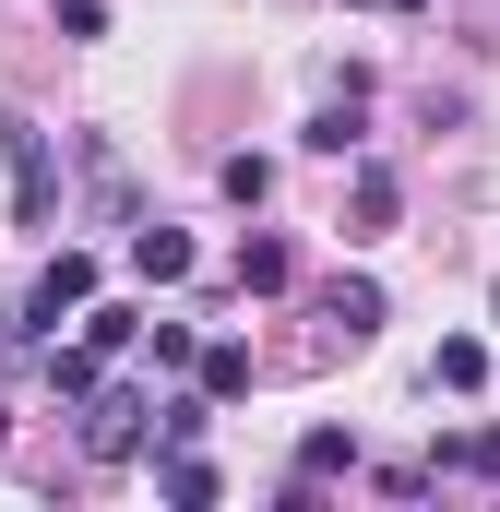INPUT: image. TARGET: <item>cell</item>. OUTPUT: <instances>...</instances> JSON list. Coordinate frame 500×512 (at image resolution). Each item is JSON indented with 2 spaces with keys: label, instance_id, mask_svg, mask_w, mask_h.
<instances>
[{
  "label": "cell",
  "instance_id": "6da1fadb",
  "mask_svg": "<svg viewBox=\"0 0 500 512\" xmlns=\"http://www.w3.org/2000/svg\"><path fill=\"white\" fill-rule=\"evenodd\" d=\"M143 429H155V393H143V382H96V393H84V453H96V465H131Z\"/></svg>",
  "mask_w": 500,
  "mask_h": 512
},
{
  "label": "cell",
  "instance_id": "7a4b0ae2",
  "mask_svg": "<svg viewBox=\"0 0 500 512\" xmlns=\"http://www.w3.org/2000/svg\"><path fill=\"white\" fill-rule=\"evenodd\" d=\"M0 167H12V227H48V191H60L48 120H0Z\"/></svg>",
  "mask_w": 500,
  "mask_h": 512
},
{
  "label": "cell",
  "instance_id": "3957f363",
  "mask_svg": "<svg viewBox=\"0 0 500 512\" xmlns=\"http://www.w3.org/2000/svg\"><path fill=\"white\" fill-rule=\"evenodd\" d=\"M84 215L96 227H143V203H131V155L108 131H84Z\"/></svg>",
  "mask_w": 500,
  "mask_h": 512
},
{
  "label": "cell",
  "instance_id": "277c9868",
  "mask_svg": "<svg viewBox=\"0 0 500 512\" xmlns=\"http://www.w3.org/2000/svg\"><path fill=\"white\" fill-rule=\"evenodd\" d=\"M84 298H96V251H60L36 286H24V334H48V322H60V310H84Z\"/></svg>",
  "mask_w": 500,
  "mask_h": 512
},
{
  "label": "cell",
  "instance_id": "5b68a950",
  "mask_svg": "<svg viewBox=\"0 0 500 512\" xmlns=\"http://www.w3.org/2000/svg\"><path fill=\"white\" fill-rule=\"evenodd\" d=\"M393 215H405V179H393L381 155H358V179H346V239H393Z\"/></svg>",
  "mask_w": 500,
  "mask_h": 512
},
{
  "label": "cell",
  "instance_id": "8992f818",
  "mask_svg": "<svg viewBox=\"0 0 500 512\" xmlns=\"http://www.w3.org/2000/svg\"><path fill=\"white\" fill-rule=\"evenodd\" d=\"M191 227H167V215H143V227H131V274H143V286H191Z\"/></svg>",
  "mask_w": 500,
  "mask_h": 512
},
{
  "label": "cell",
  "instance_id": "52a82bcc",
  "mask_svg": "<svg viewBox=\"0 0 500 512\" xmlns=\"http://www.w3.org/2000/svg\"><path fill=\"white\" fill-rule=\"evenodd\" d=\"M310 310H322V322H334L346 346H370V334H381V286H370V274H334V286H322Z\"/></svg>",
  "mask_w": 500,
  "mask_h": 512
},
{
  "label": "cell",
  "instance_id": "ba28073f",
  "mask_svg": "<svg viewBox=\"0 0 500 512\" xmlns=\"http://www.w3.org/2000/svg\"><path fill=\"white\" fill-rule=\"evenodd\" d=\"M286 286H298V251H286L274 227H250L239 239V298H286Z\"/></svg>",
  "mask_w": 500,
  "mask_h": 512
},
{
  "label": "cell",
  "instance_id": "9c48e42d",
  "mask_svg": "<svg viewBox=\"0 0 500 512\" xmlns=\"http://www.w3.org/2000/svg\"><path fill=\"white\" fill-rule=\"evenodd\" d=\"M215 489H227V477H215V465H203V453H191V441H167V453H155V501H179V512H203V501H215Z\"/></svg>",
  "mask_w": 500,
  "mask_h": 512
},
{
  "label": "cell",
  "instance_id": "30bf717a",
  "mask_svg": "<svg viewBox=\"0 0 500 512\" xmlns=\"http://www.w3.org/2000/svg\"><path fill=\"white\" fill-rule=\"evenodd\" d=\"M36 382L60 393V405H84V393L108 382V358H96V346H36Z\"/></svg>",
  "mask_w": 500,
  "mask_h": 512
},
{
  "label": "cell",
  "instance_id": "8fae6325",
  "mask_svg": "<svg viewBox=\"0 0 500 512\" xmlns=\"http://www.w3.org/2000/svg\"><path fill=\"white\" fill-rule=\"evenodd\" d=\"M298 143H310V155H358V143H370V120H358V84H346L334 108H310V131H298Z\"/></svg>",
  "mask_w": 500,
  "mask_h": 512
},
{
  "label": "cell",
  "instance_id": "7c38bea8",
  "mask_svg": "<svg viewBox=\"0 0 500 512\" xmlns=\"http://www.w3.org/2000/svg\"><path fill=\"white\" fill-rule=\"evenodd\" d=\"M441 477H477V489H500V417H489V429H465V441H441Z\"/></svg>",
  "mask_w": 500,
  "mask_h": 512
},
{
  "label": "cell",
  "instance_id": "4fadbf2b",
  "mask_svg": "<svg viewBox=\"0 0 500 512\" xmlns=\"http://www.w3.org/2000/svg\"><path fill=\"white\" fill-rule=\"evenodd\" d=\"M191 382H203V405H239V393H250V346H203Z\"/></svg>",
  "mask_w": 500,
  "mask_h": 512
},
{
  "label": "cell",
  "instance_id": "5bb4252c",
  "mask_svg": "<svg viewBox=\"0 0 500 512\" xmlns=\"http://www.w3.org/2000/svg\"><path fill=\"white\" fill-rule=\"evenodd\" d=\"M429 382H441V393H477V382H489V346H477V334H441Z\"/></svg>",
  "mask_w": 500,
  "mask_h": 512
},
{
  "label": "cell",
  "instance_id": "9a60e30c",
  "mask_svg": "<svg viewBox=\"0 0 500 512\" xmlns=\"http://www.w3.org/2000/svg\"><path fill=\"white\" fill-rule=\"evenodd\" d=\"M215 191H227L239 215H262V203H274V155H227V167H215Z\"/></svg>",
  "mask_w": 500,
  "mask_h": 512
},
{
  "label": "cell",
  "instance_id": "2e32d148",
  "mask_svg": "<svg viewBox=\"0 0 500 512\" xmlns=\"http://www.w3.org/2000/svg\"><path fill=\"white\" fill-rule=\"evenodd\" d=\"M346 465H358L346 429H310V441H298V489H322V477H346Z\"/></svg>",
  "mask_w": 500,
  "mask_h": 512
},
{
  "label": "cell",
  "instance_id": "e0dca14e",
  "mask_svg": "<svg viewBox=\"0 0 500 512\" xmlns=\"http://www.w3.org/2000/svg\"><path fill=\"white\" fill-rule=\"evenodd\" d=\"M131 334H143V310H120V298H84V346H96V358H120Z\"/></svg>",
  "mask_w": 500,
  "mask_h": 512
},
{
  "label": "cell",
  "instance_id": "ac0fdd59",
  "mask_svg": "<svg viewBox=\"0 0 500 512\" xmlns=\"http://www.w3.org/2000/svg\"><path fill=\"white\" fill-rule=\"evenodd\" d=\"M203 429H215V405H203V382L179 393V405H155V441H203Z\"/></svg>",
  "mask_w": 500,
  "mask_h": 512
},
{
  "label": "cell",
  "instance_id": "d6986e66",
  "mask_svg": "<svg viewBox=\"0 0 500 512\" xmlns=\"http://www.w3.org/2000/svg\"><path fill=\"white\" fill-rule=\"evenodd\" d=\"M60 36H108V0H60Z\"/></svg>",
  "mask_w": 500,
  "mask_h": 512
},
{
  "label": "cell",
  "instance_id": "ffe728a7",
  "mask_svg": "<svg viewBox=\"0 0 500 512\" xmlns=\"http://www.w3.org/2000/svg\"><path fill=\"white\" fill-rule=\"evenodd\" d=\"M358 12H429V0H358Z\"/></svg>",
  "mask_w": 500,
  "mask_h": 512
},
{
  "label": "cell",
  "instance_id": "44dd1931",
  "mask_svg": "<svg viewBox=\"0 0 500 512\" xmlns=\"http://www.w3.org/2000/svg\"><path fill=\"white\" fill-rule=\"evenodd\" d=\"M489 370H500V358H489Z\"/></svg>",
  "mask_w": 500,
  "mask_h": 512
}]
</instances>
